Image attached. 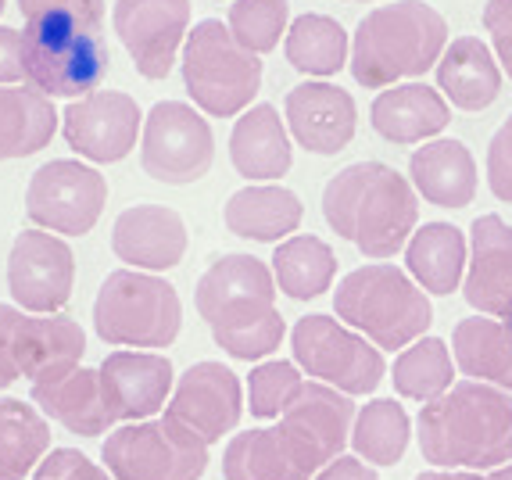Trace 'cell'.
I'll return each mask as SVG.
<instances>
[{
  "mask_svg": "<svg viewBox=\"0 0 512 480\" xmlns=\"http://www.w3.org/2000/svg\"><path fill=\"white\" fill-rule=\"evenodd\" d=\"M487 187L498 201L512 205V115L487 144Z\"/></svg>",
  "mask_w": 512,
  "mask_h": 480,
  "instance_id": "cell-42",
  "label": "cell"
},
{
  "mask_svg": "<svg viewBox=\"0 0 512 480\" xmlns=\"http://www.w3.org/2000/svg\"><path fill=\"white\" fill-rule=\"evenodd\" d=\"M230 162L251 183H273L287 176L294 165L291 133L283 126L273 104H251L248 112L233 122Z\"/></svg>",
  "mask_w": 512,
  "mask_h": 480,
  "instance_id": "cell-25",
  "label": "cell"
},
{
  "mask_svg": "<svg viewBox=\"0 0 512 480\" xmlns=\"http://www.w3.org/2000/svg\"><path fill=\"white\" fill-rule=\"evenodd\" d=\"M61 133L79 158H90L97 165H111L129 158L144 133L140 104L122 90H94L90 97H79L61 115Z\"/></svg>",
  "mask_w": 512,
  "mask_h": 480,
  "instance_id": "cell-16",
  "label": "cell"
},
{
  "mask_svg": "<svg viewBox=\"0 0 512 480\" xmlns=\"http://www.w3.org/2000/svg\"><path fill=\"white\" fill-rule=\"evenodd\" d=\"M165 416L194 430L205 445H215L230 430H237L240 416H244V387L230 366L212 359L194 362L172 387Z\"/></svg>",
  "mask_w": 512,
  "mask_h": 480,
  "instance_id": "cell-17",
  "label": "cell"
},
{
  "mask_svg": "<svg viewBox=\"0 0 512 480\" xmlns=\"http://www.w3.org/2000/svg\"><path fill=\"white\" fill-rule=\"evenodd\" d=\"M76 255L47 230H22L8 251V291L22 312L58 316L72 301Z\"/></svg>",
  "mask_w": 512,
  "mask_h": 480,
  "instance_id": "cell-13",
  "label": "cell"
},
{
  "mask_svg": "<svg viewBox=\"0 0 512 480\" xmlns=\"http://www.w3.org/2000/svg\"><path fill=\"white\" fill-rule=\"evenodd\" d=\"M183 301L169 280L140 269H115L94 298V330L115 348H169L180 337Z\"/></svg>",
  "mask_w": 512,
  "mask_h": 480,
  "instance_id": "cell-8",
  "label": "cell"
},
{
  "mask_svg": "<svg viewBox=\"0 0 512 480\" xmlns=\"http://www.w3.org/2000/svg\"><path fill=\"white\" fill-rule=\"evenodd\" d=\"M273 276L287 298L312 301L333 287L337 276V255L316 233H294L273 251Z\"/></svg>",
  "mask_w": 512,
  "mask_h": 480,
  "instance_id": "cell-35",
  "label": "cell"
},
{
  "mask_svg": "<svg viewBox=\"0 0 512 480\" xmlns=\"http://www.w3.org/2000/svg\"><path fill=\"white\" fill-rule=\"evenodd\" d=\"M394 391L402 398H412V402H437L441 395L452 391L455 380V362L448 344L441 337H419L416 344H409L398 359H394L391 369Z\"/></svg>",
  "mask_w": 512,
  "mask_h": 480,
  "instance_id": "cell-37",
  "label": "cell"
},
{
  "mask_svg": "<svg viewBox=\"0 0 512 480\" xmlns=\"http://www.w3.org/2000/svg\"><path fill=\"white\" fill-rule=\"evenodd\" d=\"M226 26L240 47L262 58L276 51L280 36H287L291 29V4L287 0H233Z\"/></svg>",
  "mask_w": 512,
  "mask_h": 480,
  "instance_id": "cell-38",
  "label": "cell"
},
{
  "mask_svg": "<svg viewBox=\"0 0 512 480\" xmlns=\"http://www.w3.org/2000/svg\"><path fill=\"white\" fill-rule=\"evenodd\" d=\"M283 119L291 137L312 155H341L355 140L359 108L348 90L326 79H308L283 97Z\"/></svg>",
  "mask_w": 512,
  "mask_h": 480,
  "instance_id": "cell-18",
  "label": "cell"
},
{
  "mask_svg": "<svg viewBox=\"0 0 512 480\" xmlns=\"http://www.w3.org/2000/svg\"><path fill=\"white\" fill-rule=\"evenodd\" d=\"M305 384L301 369L287 359L258 362L251 369L248 380V409L258 420H280L283 409L291 405V398L298 395V387Z\"/></svg>",
  "mask_w": 512,
  "mask_h": 480,
  "instance_id": "cell-39",
  "label": "cell"
},
{
  "mask_svg": "<svg viewBox=\"0 0 512 480\" xmlns=\"http://www.w3.org/2000/svg\"><path fill=\"white\" fill-rule=\"evenodd\" d=\"M104 205H108V180L94 165H83L76 158L43 162L29 176L26 215L47 233L86 237L101 219Z\"/></svg>",
  "mask_w": 512,
  "mask_h": 480,
  "instance_id": "cell-12",
  "label": "cell"
},
{
  "mask_svg": "<svg viewBox=\"0 0 512 480\" xmlns=\"http://www.w3.org/2000/svg\"><path fill=\"white\" fill-rule=\"evenodd\" d=\"M101 459L115 480H201L208 445L172 416H154L111 430Z\"/></svg>",
  "mask_w": 512,
  "mask_h": 480,
  "instance_id": "cell-9",
  "label": "cell"
},
{
  "mask_svg": "<svg viewBox=\"0 0 512 480\" xmlns=\"http://www.w3.org/2000/svg\"><path fill=\"white\" fill-rule=\"evenodd\" d=\"M61 115L33 86H0V162L29 158L51 144Z\"/></svg>",
  "mask_w": 512,
  "mask_h": 480,
  "instance_id": "cell-31",
  "label": "cell"
},
{
  "mask_svg": "<svg viewBox=\"0 0 512 480\" xmlns=\"http://www.w3.org/2000/svg\"><path fill=\"white\" fill-rule=\"evenodd\" d=\"M18 380V369L11 362V352H8V334H4V319H0V391L11 387Z\"/></svg>",
  "mask_w": 512,
  "mask_h": 480,
  "instance_id": "cell-46",
  "label": "cell"
},
{
  "mask_svg": "<svg viewBox=\"0 0 512 480\" xmlns=\"http://www.w3.org/2000/svg\"><path fill=\"white\" fill-rule=\"evenodd\" d=\"M351 4H366V0H351Z\"/></svg>",
  "mask_w": 512,
  "mask_h": 480,
  "instance_id": "cell-51",
  "label": "cell"
},
{
  "mask_svg": "<svg viewBox=\"0 0 512 480\" xmlns=\"http://www.w3.org/2000/svg\"><path fill=\"white\" fill-rule=\"evenodd\" d=\"M180 69L194 108L212 119L244 115L262 90V58L240 47L219 18H205L190 29Z\"/></svg>",
  "mask_w": 512,
  "mask_h": 480,
  "instance_id": "cell-6",
  "label": "cell"
},
{
  "mask_svg": "<svg viewBox=\"0 0 512 480\" xmlns=\"http://www.w3.org/2000/svg\"><path fill=\"white\" fill-rule=\"evenodd\" d=\"M409 438V412L394 398H373L369 405H362L351 427V448L369 466H398L409 452Z\"/></svg>",
  "mask_w": 512,
  "mask_h": 480,
  "instance_id": "cell-36",
  "label": "cell"
},
{
  "mask_svg": "<svg viewBox=\"0 0 512 480\" xmlns=\"http://www.w3.org/2000/svg\"><path fill=\"white\" fill-rule=\"evenodd\" d=\"M333 312L344 326H351L355 334L384 352L394 348L405 352L434 323L427 291L391 262H369L351 269L333 291Z\"/></svg>",
  "mask_w": 512,
  "mask_h": 480,
  "instance_id": "cell-5",
  "label": "cell"
},
{
  "mask_svg": "<svg viewBox=\"0 0 512 480\" xmlns=\"http://www.w3.org/2000/svg\"><path fill=\"white\" fill-rule=\"evenodd\" d=\"M4 8H8V0H0V15H4Z\"/></svg>",
  "mask_w": 512,
  "mask_h": 480,
  "instance_id": "cell-50",
  "label": "cell"
},
{
  "mask_svg": "<svg viewBox=\"0 0 512 480\" xmlns=\"http://www.w3.org/2000/svg\"><path fill=\"white\" fill-rule=\"evenodd\" d=\"M111 26L144 79H165L190 33V0H115Z\"/></svg>",
  "mask_w": 512,
  "mask_h": 480,
  "instance_id": "cell-15",
  "label": "cell"
},
{
  "mask_svg": "<svg viewBox=\"0 0 512 480\" xmlns=\"http://www.w3.org/2000/svg\"><path fill=\"white\" fill-rule=\"evenodd\" d=\"M480 18H484V29L491 33V43H495L498 65L512 79V0H487Z\"/></svg>",
  "mask_w": 512,
  "mask_h": 480,
  "instance_id": "cell-43",
  "label": "cell"
},
{
  "mask_svg": "<svg viewBox=\"0 0 512 480\" xmlns=\"http://www.w3.org/2000/svg\"><path fill=\"white\" fill-rule=\"evenodd\" d=\"M215 162L212 126L194 104L158 101L144 115L140 133V165L151 180L169 187H187L208 176Z\"/></svg>",
  "mask_w": 512,
  "mask_h": 480,
  "instance_id": "cell-11",
  "label": "cell"
},
{
  "mask_svg": "<svg viewBox=\"0 0 512 480\" xmlns=\"http://www.w3.org/2000/svg\"><path fill=\"white\" fill-rule=\"evenodd\" d=\"M294 366L319 384L337 387L341 395H373L387 377V362L376 344H369L351 326L333 316H305L291 330Z\"/></svg>",
  "mask_w": 512,
  "mask_h": 480,
  "instance_id": "cell-10",
  "label": "cell"
},
{
  "mask_svg": "<svg viewBox=\"0 0 512 480\" xmlns=\"http://www.w3.org/2000/svg\"><path fill=\"white\" fill-rule=\"evenodd\" d=\"M452 359L477 384L512 391V334L498 319H459L452 330Z\"/></svg>",
  "mask_w": 512,
  "mask_h": 480,
  "instance_id": "cell-32",
  "label": "cell"
},
{
  "mask_svg": "<svg viewBox=\"0 0 512 480\" xmlns=\"http://www.w3.org/2000/svg\"><path fill=\"white\" fill-rule=\"evenodd\" d=\"M22 18H69L86 29L104 26V0H18Z\"/></svg>",
  "mask_w": 512,
  "mask_h": 480,
  "instance_id": "cell-40",
  "label": "cell"
},
{
  "mask_svg": "<svg viewBox=\"0 0 512 480\" xmlns=\"http://www.w3.org/2000/svg\"><path fill=\"white\" fill-rule=\"evenodd\" d=\"M319 470L323 466L283 423L233 434L222 455L226 480H316Z\"/></svg>",
  "mask_w": 512,
  "mask_h": 480,
  "instance_id": "cell-23",
  "label": "cell"
},
{
  "mask_svg": "<svg viewBox=\"0 0 512 480\" xmlns=\"http://www.w3.org/2000/svg\"><path fill=\"white\" fill-rule=\"evenodd\" d=\"M409 183L437 208H466L477 194V162L462 140H430L409 158Z\"/></svg>",
  "mask_w": 512,
  "mask_h": 480,
  "instance_id": "cell-29",
  "label": "cell"
},
{
  "mask_svg": "<svg viewBox=\"0 0 512 480\" xmlns=\"http://www.w3.org/2000/svg\"><path fill=\"white\" fill-rule=\"evenodd\" d=\"M305 219V205L294 190L280 183H248L230 194L222 208V223L233 237L258 240V244H283L294 237Z\"/></svg>",
  "mask_w": 512,
  "mask_h": 480,
  "instance_id": "cell-26",
  "label": "cell"
},
{
  "mask_svg": "<svg viewBox=\"0 0 512 480\" xmlns=\"http://www.w3.org/2000/svg\"><path fill=\"white\" fill-rule=\"evenodd\" d=\"M416 480H487V477H480V473H473V470H427V473H419Z\"/></svg>",
  "mask_w": 512,
  "mask_h": 480,
  "instance_id": "cell-47",
  "label": "cell"
},
{
  "mask_svg": "<svg viewBox=\"0 0 512 480\" xmlns=\"http://www.w3.org/2000/svg\"><path fill=\"white\" fill-rule=\"evenodd\" d=\"M283 54L291 61V69H298L308 79H330L348 65L351 43L348 33L337 18L330 15H298L283 36Z\"/></svg>",
  "mask_w": 512,
  "mask_h": 480,
  "instance_id": "cell-34",
  "label": "cell"
},
{
  "mask_svg": "<svg viewBox=\"0 0 512 480\" xmlns=\"http://www.w3.org/2000/svg\"><path fill=\"white\" fill-rule=\"evenodd\" d=\"M487 480H512V463H505V466H498L495 473H491V477Z\"/></svg>",
  "mask_w": 512,
  "mask_h": 480,
  "instance_id": "cell-48",
  "label": "cell"
},
{
  "mask_svg": "<svg viewBox=\"0 0 512 480\" xmlns=\"http://www.w3.org/2000/svg\"><path fill=\"white\" fill-rule=\"evenodd\" d=\"M452 122V108L437 86L427 83H398L391 90H380L369 108V126L387 144L409 147L437 137Z\"/></svg>",
  "mask_w": 512,
  "mask_h": 480,
  "instance_id": "cell-24",
  "label": "cell"
},
{
  "mask_svg": "<svg viewBox=\"0 0 512 480\" xmlns=\"http://www.w3.org/2000/svg\"><path fill=\"white\" fill-rule=\"evenodd\" d=\"M29 395L43 416H51L54 423H61L79 438H97V434H108L115 427L97 369L79 366L76 373L54 380V384H33Z\"/></svg>",
  "mask_w": 512,
  "mask_h": 480,
  "instance_id": "cell-28",
  "label": "cell"
},
{
  "mask_svg": "<svg viewBox=\"0 0 512 480\" xmlns=\"http://www.w3.org/2000/svg\"><path fill=\"white\" fill-rule=\"evenodd\" d=\"M111 251L119 262L140 273L176 269L187 255V223L176 208L133 205L111 226Z\"/></svg>",
  "mask_w": 512,
  "mask_h": 480,
  "instance_id": "cell-21",
  "label": "cell"
},
{
  "mask_svg": "<svg viewBox=\"0 0 512 480\" xmlns=\"http://www.w3.org/2000/svg\"><path fill=\"white\" fill-rule=\"evenodd\" d=\"M8 352L18 377L29 384H54L76 373L86 352V334L76 319L65 316H33L18 305H0Z\"/></svg>",
  "mask_w": 512,
  "mask_h": 480,
  "instance_id": "cell-14",
  "label": "cell"
},
{
  "mask_svg": "<svg viewBox=\"0 0 512 480\" xmlns=\"http://www.w3.org/2000/svg\"><path fill=\"white\" fill-rule=\"evenodd\" d=\"M51 452V423L22 398H0V480H26Z\"/></svg>",
  "mask_w": 512,
  "mask_h": 480,
  "instance_id": "cell-33",
  "label": "cell"
},
{
  "mask_svg": "<svg viewBox=\"0 0 512 480\" xmlns=\"http://www.w3.org/2000/svg\"><path fill=\"white\" fill-rule=\"evenodd\" d=\"M505 326H509V334H512V312H509V316H505Z\"/></svg>",
  "mask_w": 512,
  "mask_h": 480,
  "instance_id": "cell-49",
  "label": "cell"
},
{
  "mask_svg": "<svg viewBox=\"0 0 512 480\" xmlns=\"http://www.w3.org/2000/svg\"><path fill=\"white\" fill-rule=\"evenodd\" d=\"M18 79H26V72H22V33L0 26V86H15Z\"/></svg>",
  "mask_w": 512,
  "mask_h": 480,
  "instance_id": "cell-44",
  "label": "cell"
},
{
  "mask_svg": "<svg viewBox=\"0 0 512 480\" xmlns=\"http://www.w3.org/2000/svg\"><path fill=\"white\" fill-rule=\"evenodd\" d=\"M316 480H380L373 470H369V463H362V459H351V455H337L330 466H323V470L316 473Z\"/></svg>",
  "mask_w": 512,
  "mask_h": 480,
  "instance_id": "cell-45",
  "label": "cell"
},
{
  "mask_svg": "<svg viewBox=\"0 0 512 480\" xmlns=\"http://www.w3.org/2000/svg\"><path fill=\"white\" fill-rule=\"evenodd\" d=\"M97 373L115 423L154 420L169 405L176 387L169 355L158 352H111Z\"/></svg>",
  "mask_w": 512,
  "mask_h": 480,
  "instance_id": "cell-19",
  "label": "cell"
},
{
  "mask_svg": "<svg viewBox=\"0 0 512 480\" xmlns=\"http://www.w3.org/2000/svg\"><path fill=\"white\" fill-rule=\"evenodd\" d=\"M323 219L366 258H391L416 233V187L384 162H351L323 187Z\"/></svg>",
  "mask_w": 512,
  "mask_h": 480,
  "instance_id": "cell-2",
  "label": "cell"
},
{
  "mask_svg": "<svg viewBox=\"0 0 512 480\" xmlns=\"http://www.w3.org/2000/svg\"><path fill=\"white\" fill-rule=\"evenodd\" d=\"M111 69L108 43L97 29L69 18H29L22 29V72L26 86L43 97H90Z\"/></svg>",
  "mask_w": 512,
  "mask_h": 480,
  "instance_id": "cell-7",
  "label": "cell"
},
{
  "mask_svg": "<svg viewBox=\"0 0 512 480\" xmlns=\"http://www.w3.org/2000/svg\"><path fill=\"white\" fill-rule=\"evenodd\" d=\"M419 452L437 470H498L512 463V398L462 380L419 412Z\"/></svg>",
  "mask_w": 512,
  "mask_h": 480,
  "instance_id": "cell-3",
  "label": "cell"
},
{
  "mask_svg": "<svg viewBox=\"0 0 512 480\" xmlns=\"http://www.w3.org/2000/svg\"><path fill=\"white\" fill-rule=\"evenodd\" d=\"M448 47V22L427 0H394L373 8L351 40V76L366 90H391L402 79L416 83L437 69Z\"/></svg>",
  "mask_w": 512,
  "mask_h": 480,
  "instance_id": "cell-4",
  "label": "cell"
},
{
  "mask_svg": "<svg viewBox=\"0 0 512 480\" xmlns=\"http://www.w3.org/2000/svg\"><path fill=\"white\" fill-rule=\"evenodd\" d=\"M437 90L462 112H484L502 94V65L480 36H459L437 61Z\"/></svg>",
  "mask_w": 512,
  "mask_h": 480,
  "instance_id": "cell-27",
  "label": "cell"
},
{
  "mask_svg": "<svg viewBox=\"0 0 512 480\" xmlns=\"http://www.w3.org/2000/svg\"><path fill=\"white\" fill-rule=\"evenodd\" d=\"M462 298L480 316L505 319L512 312V226L502 215L487 212L473 219Z\"/></svg>",
  "mask_w": 512,
  "mask_h": 480,
  "instance_id": "cell-20",
  "label": "cell"
},
{
  "mask_svg": "<svg viewBox=\"0 0 512 480\" xmlns=\"http://www.w3.org/2000/svg\"><path fill=\"white\" fill-rule=\"evenodd\" d=\"M466 262H470V244H466V233L452 223H423L405 244L409 276L437 298L459 291Z\"/></svg>",
  "mask_w": 512,
  "mask_h": 480,
  "instance_id": "cell-30",
  "label": "cell"
},
{
  "mask_svg": "<svg viewBox=\"0 0 512 480\" xmlns=\"http://www.w3.org/2000/svg\"><path fill=\"white\" fill-rule=\"evenodd\" d=\"M197 316L222 352L258 362L280 348L287 323L276 309V276L255 255H219L194 287Z\"/></svg>",
  "mask_w": 512,
  "mask_h": 480,
  "instance_id": "cell-1",
  "label": "cell"
},
{
  "mask_svg": "<svg viewBox=\"0 0 512 480\" xmlns=\"http://www.w3.org/2000/svg\"><path fill=\"white\" fill-rule=\"evenodd\" d=\"M33 480H115L104 466L90 463L76 448H51L47 459L36 466Z\"/></svg>",
  "mask_w": 512,
  "mask_h": 480,
  "instance_id": "cell-41",
  "label": "cell"
},
{
  "mask_svg": "<svg viewBox=\"0 0 512 480\" xmlns=\"http://www.w3.org/2000/svg\"><path fill=\"white\" fill-rule=\"evenodd\" d=\"M355 416H359L355 402L348 395H341L337 387L305 380L276 423L291 430L319 466H330L344 452V445H351Z\"/></svg>",
  "mask_w": 512,
  "mask_h": 480,
  "instance_id": "cell-22",
  "label": "cell"
}]
</instances>
